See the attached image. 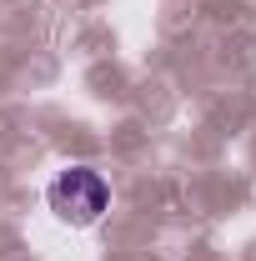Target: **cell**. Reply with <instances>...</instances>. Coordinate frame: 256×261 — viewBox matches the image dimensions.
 Here are the masks:
<instances>
[{
  "mask_svg": "<svg viewBox=\"0 0 256 261\" xmlns=\"http://www.w3.org/2000/svg\"><path fill=\"white\" fill-rule=\"evenodd\" d=\"M45 201H50V211L61 216L65 226H96L100 211L111 206V186L91 166H70V171H61L45 186Z\"/></svg>",
  "mask_w": 256,
  "mask_h": 261,
  "instance_id": "1",
  "label": "cell"
}]
</instances>
